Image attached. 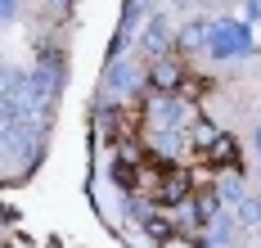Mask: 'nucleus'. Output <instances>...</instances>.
Wrapping results in <instances>:
<instances>
[{
	"label": "nucleus",
	"instance_id": "obj_2",
	"mask_svg": "<svg viewBox=\"0 0 261 248\" xmlns=\"http://www.w3.org/2000/svg\"><path fill=\"white\" fill-rule=\"evenodd\" d=\"M144 82V72H140V63H130V59H113L104 72V86L108 90H140Z\"/></svg>",
	"mask_w": 261,
	"mask_h": 248
},
{
	"label": "nucleus",
	"instance_id": "obj_1",
	"mask_svg": "<svg viewBox=\"0 0 261 248\" xmlns=\"http://www.w3.org/2000/svg\"><path fill=\"white\" fill-rule=\"evenodd\" d=\"M248 45H252L248 23H216V28H212V36H207L212 59H234V55H243Z\"/></svg>",
	"mask_w": 261,
	"mask_h": 248
},
{
	"label": "nucleus",
	"instance_id": "obj_5",
	"mask_svg": "<svg viewBox=\"0 0 261 248\" xmlns=\"http://www.w3.org/2000/svg\"><path fill=\"white\" fill-rule=\"evenodd\" d=\"M252 149H257V154H261V127H257V131H252Z\"/></svg>",
	"mask_w": 261,
	"mask_h": 248
},
{
	"label": "nucleus",
	"instance_id": "obj_6",
	"mask_svg": "<svg viewBox=\"0 0 261 248\" xmlns=\"http://www.w3.org/2000/svg\"><path fill=\"white\" fill-rule=\"evenodd\" d=\"M171 5H189V0H171Z\"/></svg>",
	"mask_w": 261,
	"mask_h": 248
},
{
	"label": "nucleus",
	"instance_id": "obj_3",
	"mask_svg": "<svg viewBox=\"0 0 261 248\" xmlns=\"http://www.w3.org/2000/svg\"><path fill=\"white\" fill-rule=\"evenodd\" d=\"M153 82H158V86H171V82H176V68H171V63H158Z\"/></svg>",
	"mask_w": 261,
	"mask_h": 248
},
{
	"label": "nucleus",
	"instance_id": "obj_4",
	"mask_svg": "<svg viewBox=\"0 0 261 248\" xmlns=\"http://www.w3.org/2000/svg\"><path fill=\"white\" fill-rule=\"evenodd\" d=\"M243 14H248L252 23H261V0H248V5H243Z\"/></svg>",
	"mask_w": 261,
	"mask_h": 248
}]
</instances>
